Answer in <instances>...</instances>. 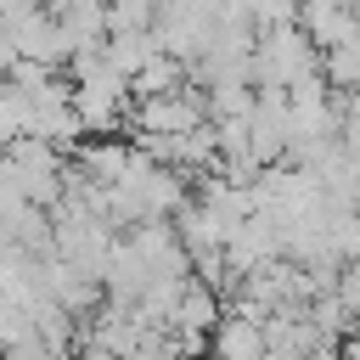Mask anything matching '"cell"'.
<instances>
[{
	"instance_id": "1",
	"label": "cell",
	"mask_w": 360,
	"mask_h": 360,
	"mask_svg": "<svg viewBox=\"0 0 360 360\" xmlns=\"http://www.w3.org/2000/svg\"><path fill=\"white\" fill-rule=\"evenodd\" d=\"M332 298L354 315L360 309V259H349V264H338V281H332Z\"/></svg>"
},
{
	"instance_id": "2",
	"label": "cell",
	"mask_w": 360,
	"mask_h": 360,
	"mask_svg": "<svg viewBox=\"0 0 360 360\" xmlns=\"http://www.w3.org/2000/svg\"><path fill=\"white\" fill-rule=\"evenodd\" d=\"M79 360H124V354H112V349H96V343H84V354Z\"/></svg>"
},
{
	"instance_id": "3",
	"label": "cell",
	"mask_w": 360,
	"mask_h": 360,
	"mask_svg": "<svg viewBox=\"0 0 360 360\" xmlns=\"http://www.w3.org/2000/svg\"><path fill=\"white\" fill-rule=\"evenodd\" d=\"M349 332H354V338H360V309H354V315H349Z\"/></svg>"
},
{
	"instance_id": "4",
	"label": "cell",
	"mask_w": 360,
	"mask_h": 360,
	"mask_svg": "<svg viewBox=\"0 0 360 360\" xmlns=\"http://www.w3.org/2000/svg\"><path fill=\"white\" fill-rule=\"evenodd\" d=\"M354 45H360V6H354Z\"/></svg>"
}]
</instances>
